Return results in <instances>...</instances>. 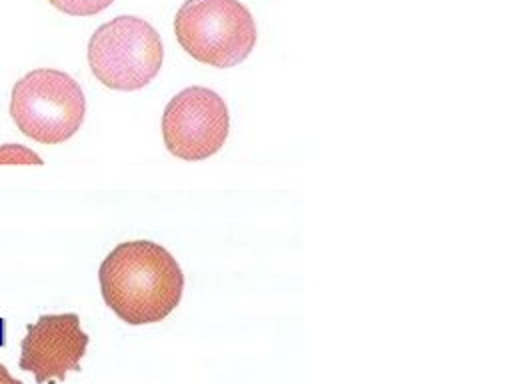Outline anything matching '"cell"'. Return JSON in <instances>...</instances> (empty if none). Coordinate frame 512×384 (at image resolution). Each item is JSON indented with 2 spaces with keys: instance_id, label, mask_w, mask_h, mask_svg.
I'll return each instance as SVG.
<instances>
[{
  "instance_id": "ba28073f",
  "label": "cell",
  "mask_w": 512,
  "mask_h": 384,
  "mask_svg": "<svg viewBox=\"0 0 512 384\" xmlns=\"http://www.w3.org/2000/svg\"><path fill=\"white\" fill-rule=\"evenodd\" d=\"M42 162L44 160L34 150H30L22 144H2L0 146V164H40L42 166Z\"/></svg>"
},
{
  "instance_id": "6da1fadb",
  "label": "cell",
  "mask_w": 512,
  "mask_h": 384,
  "mask_svg": "<svg viewBox=\"0 0 512 384\" xmlns=\"http://www.w3.org/2000/svg\"><path fill=\"white\" fill-rule=\"evenodd\" d=\"M98 280L106 306L132 326L164 320L184 290L180 264L152 240L118 244L102 260Z\"/></svg>"
},
{
  "instance_id": "52a82bcc",
  "label": "cell",
  "mask_w": 512,
  "mask_h": 384,
  "mask_svg": "<svg viewBox=\"0 0 512 384\" xmlns=\"http://www.w3.org/2000/svg\"><path fill=\"white\" fill-rule=\"evenodd\" d=\"M56 10L68 16H94L108 8L114 0H48Z\"/></svg>"
},
{
  "instance_id": "7a4b0ae2",
  "label": "cell",
  "mask_w": 512,
  "mask_h": 384,
  "mask_svg": "<svg viewBox=\"0 0 512 384\" xmlns=\"http://www.w3.org/2000/svg\"><path fill=\"white\" fill-rule=\"evenodd\" d=\"M178 44L198 62L232 68L256 44V22L238 0H184L174 16Z\"/></svg>"
},
{
  "instance_id": "5b68a950",
  "label": "cell",
  "mask_w": 512,
  "mask_h": 384,
  "mask_svg": "<svg viewBox=\"0 0 512 384\" xmlns=\"http://www.w3.org/2000/svg\"><path fill=\"white\" fill-rule=\"evenodd\" d=\"M230 130L228 106L214 90L188 86L166 104L162 138L168 152L180 160H206L226 142Z\"/></svg>"
},
{
  "instance_id": "9c48e42d",
  "label": "cell",
  "mask_w": 512,
  "mask_h": 384,
  "mask_svg": "<svg viewBox=\"0 0 512 384\" xmlns=\"http://www.w3.org/2000/svg\"><path fill=\"white\" fill-rule=\"evenodd\" d=\"M0 384H24L18 378H14L4 364H0Z\"/></svg>"
},
{
  "instance_id": "3957f363",
  "label": "cell",
  "mask_w": 512,
  "mask_h": 384,
  "mask_svg": "<svg viewBox=\"0 0 512 384\" xmlns=\"http://www.w3.org/2000/svg\"><path fill=\"white\" fill-rule=\"evenodd\" d=\"M84 114V92L62 70H32L12 88L10 116L18 130L36 142L60 144L72 138L82 126Z\"/></svg>"
},
{
  "instance_id": "8992f818",
  "label": "cell",
  "mask_w": 512,
  "mask_h": 384,
  "mask_svg": "<svg viewBox=\"0 0 512 384\" xmlns=\"http://www.w3.org/2000/svg\"><path fill=\"white\" fill-rule=\"evenodd\" d=\"M88 340L78 314H44L26 326L18 366L32 372L38 384L62 382L68 370H80Z\"/></svg>"
},
{
  "instance_id": "277c9868",
  "label": "cell",
  "mask_w": 512,
  "mask_h": 384,
  "mask_svg": "<svg viewBox=\"0 0 512 384\" xmlns=\"http://www.w3.org/2000/svg\"><path fill=\"white\" fill-rule=\"evenodd\" d=\"M88 64L96 80L112 90H138L150 84L164 60L162 38L138 16H116L90 36Z\"/></svg>"
}]
</instances>
